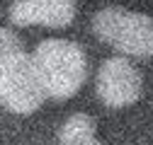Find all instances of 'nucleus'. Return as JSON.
<instances>
[{"instance_id": "f257e3e1", "label": "nucleus", "mask_w": 153, "mask_h": 145, "mask_svg": "<svg viewBox=\"0 0 153 145\" xmlns=\"http://www.w3.org/2000/svg\"><path fill=\"white\" fill-rule=\"evenodd\" d=\"M34 63L53 99H68L83 87L88 78L85 51L68 39H44L34 51Z\"/></svg>"}, {"instance_id": "f03ea898", "label": "nucleus", "mask_w": 153, "mask_h": 145, "mask_svg": "<svg viewBox=\"0 0 153 145\" xmlns=\"http://www.w3.org/2000/svg\"><path fill=\"white\" fill-rule=\"evenodd\" d=\"M92 29L102 41L134 58L153 56V20L124 7H102L92 20Z\"/></svg>"}, {"instance_id": "7ed1b4c3", "label": "nucleus", "mask_w": 153, "mask_h": 145, "mask_svg": "<svg viewBox=\"0 0 153 145\" xmlns=\"http://www.w3.org/2000/svg\"><path fill=\"white\" fill-rule=\"evenodd\" d=\"M34 56L20 53L0 63V104L15 114H32L46 99Z\"/></svg>"}, {"instance_id": "20e7f679", "label": "nucleus", "mask_w": 153, "mask_h": 145, "mask_svg": "<svg viewBox=\"0 0 153 145\" xmlns=\"http://www.w3.org/2000/svg\"><path fill=\"white\" fill-rule=\"evenodd\" d=\"M141 72L126 58H107L97 72V94L107 106H126L141 97Z\"/></svg>"}, {"instance_id": "39448f33", "label": "nucleus", "mask_w": 153, "mask_h": 145, "mask_svg": "<svg viewBox=\"0 0 153 145\" xmlns=\"http://www.w3.org/2000/svg\"><path fill=\"white\" fill-rule=\"evenodd\" d=\"M73 17L75 0H17L10 7V20L17 27H66L73 22Z\"/></svg>"}, {"instance_id": "423d86ee", "label": "nucleus", "mask_w": 153, "mask_h": 145, "mask_svg": "<svg viewBox=\"0 0 153 145\" xmlns=\"http://www.w3.org/2000/svg\"><path fill=\"white\" fill-rule=\"evenodd\" d=\"M88 133H95V121H92V116H88V114H73V116L61 126L59 140L66 145L68 140L80 138V135H88Z\"/></svg>"}, {"instance_id": "0eeeda50", "label": "nucleus", "mask_w": 153, "mask_h": 145, "mask_svg": "<svg viewBox=\"0 0 153 145\" xmlns=\"http://www.w3.org/2000/svg\"><path fill=\"white\" fill-rule=\"evenodd\" d=\"M20 53H25V44L20 39V34L7 27L0 29V63L12 56H20Z\"/></svg>"}, {"instance_id": "6e6552de", "label": "nucleus", "mask_w": 153, "mask_h": 145, "mask_svg": "<svg viewBox=\"0 0 153 145\" xmlns=\"http://www.w3.org/2000/svg\"><path fill=\"white\" fill-rule=\"evenodd\" d=\"M66 145H102L97 138H95V133H88V135H80V138H73L68 140Z\"/></svg>"}]
</instances>
